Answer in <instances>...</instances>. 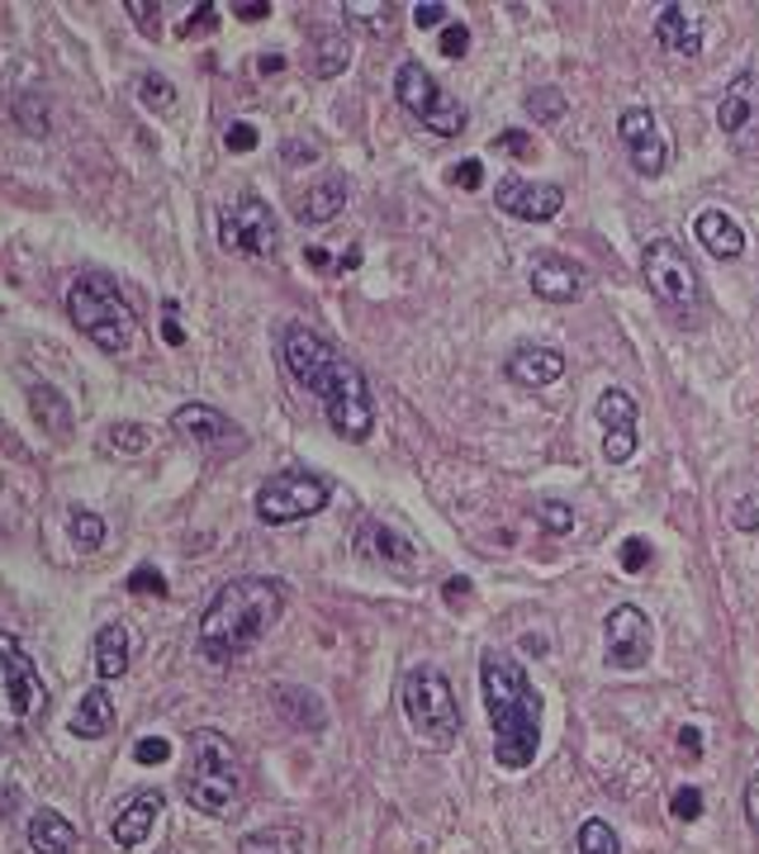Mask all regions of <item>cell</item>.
<instances>
[{"label": "cell", "mask_w": 759, "mask_h": 854, "mask_svg": "<svg viewBox=\"0 0 759 854\" xmlns=\"http://www.w3.org/2000/svg\"><path fill=\"white\" fill-rule=\"evenodd\" d=\"M138 100L148 109H157V114H171V109H176V85H171L162 71H142V77H138Z\"/></svg>", "instance_id": "cell-34"}, {"label": "cell", "mask_w": 759, "mask_h": 854, "mask_svg": "<svg viewBox=\"0 0 759 854\" xmlns=\"http://www.w3.org/2000/svg\"><path fill=\"white\" fill-rule=\"evenodd\" d=\"M333 498V484L313 470H285V475H271L262 489H256V518L266 527H290V522H304L313 512L327 508Z\"/></svg>", "instance_id": "cell-10"}, {"label": "cell", "mask_w": 759, "mask_h": 854, "mask_svg": "<svg viewBox=\"0 0 759 854\" xmlns=\"http://www.w3.org/2000/svg\"><path fill=\"white\" fill-rule=\"evenodd\" d=\"M185 803L205 817H219L238 803V788H242V769H238V750L233 740L214 726H199L191 731V746H185Z\"/></svg>", "instance_id": "cell-5"}, {"label": "cell", "mask_w": 759, "mask_h": 854, "mask_svg": "<svg viewBox=\"0 0 759 854\" xmlns=\"http://www.w3.org/2000/svg\"><path fill=\"white\" fill-rule=\"evenodd\" d=\"M618 561H622V569H626V575H641V569L651 565V541H646V536H626V541H622V555H618Z\"/></svg>", "instance_id": "cell-41"}, {"label": "cell", "mask_w": 759, "mask_h": 854, "mask_svg": "<svg viewBox=\"0 0 759 854\" xmlns=\"http://www.w3.org/2000/svg\"><path fill=\"white\" fill-rule=\"evenodd\" d=\"M669 811H675L679 821H698V817H703V793H698L693 783H683V788L669 797Z\"/></svg>", "instance_id": "cell-40"}, {"label": "cell", "mask_w": 759, "mask_h": 854, "mask_svg": "<svg viewBox=\"0 0 759 854\" xmlns=\"http://www.w3.org/2000/svg\"><path fill=\"white\" fill-rule=\"evenodd\" d=\"M280 67H285L280 53H266V57H262V71H280Z\"/></svg>", "instance_id": "cell-56"}, {"label": "cell", "mask_w": 759, "mask_h": 854, "mask_svg": "<svg viewBox=\"0 0 759 854\" xmlns=\"http://www.w3.org/2000/svg\"><path fill=\"white\" fill-rule=\"evenodd\" d=\"M28 408H34L38 427H48L53 437H67L71 432V404L53 390V384H34V390H28Z\"/></svg>", "instance_id": "cell-31"}, {"label": "cell", "mask_w": 759, "mask_h": 854, "mask_svg": "<svg viewBox=\"0 0 759 854\" xmlns=\"http://www.w3.org/2000/svg\"><path fill=\"white\" fill-rule=\"evenodd\" d=\"M693 233L698 242L717 256V262H736L740 252H746V228H740L726 209H703L698 214V223H693Z\"/></svg>", "instance_id": "cell-22"}, {"label": "cell", "mask_w": 759, "mask_h": 854, "mask_svg": "<svg viewBox=\"0 0 759 854\" xmlns=\"http://www.w3.org/2000/svg\"><path fill=\"white\" fill-rule=\"evenodd\" d=\"M504 370L513 384H522V390H547V384L565 376V351L547 347V342H522V347L504 361Z\"/></svg>", "instance_id": "cell-19"}, {"label": "cell", "mask_w": 759, "mask_h": 854, "mask_svg": "<svg viewBox=\"0 0 759 854\" xmlns=\"http://www.w3.org/2000/svg\"><path fill=\"white\" fill-rule=\"evenodd\" d=\"M128 655H134V641H128L124 622H105L95 632V674L100 679H124L128 674Z\"/></svg>", "instance_id": "cell-25"}, {"label": "cell", "mask_w": 759, "mask_h": 854, "mask_svg": "<svg viewBox=\"0 0 759 854\" xmlns=\"http://www.w3.org/2000/svg\"><path fill=\"white\" fill-rule=\"evenodd\" d=\"M352 62V43L337 24H319L313 28V77H337Z\"/></svg>", "instance_id": "cell-30"}, {"label": "cell", "mask_w": 759, "mask_h": 854, "mask_svg": "<svg viewBox=\"0 0 759 854\" xmlns=\"http://www.w3.org/2000/svg\"><path fill=\"white\" fill-rule=\"evenodd\" d=\"M618 138H622V148L626 157H632V166L641 171L646 181L655 176H665V166H669V142L660 134V119H655V109L646 105H626L618 114Z\"/></svg>", "instance_id": "cell-15"}, {"label": "cell", "mask_w": 759, "mask_h": 854, "mask_svg": "<svg viewBox=\"0 0 759 854\" xmlns=\"http://www.w3.org/2000/svg\"><path fill=\"white\" fill-rule=\"evenodd\" d=\"M494 148L508 152V157H518V162H537V138L522 134V128H504V134L494 138Z\"/></svg>", "instance_id": "cell-39"}, {"label": "cell", "mask_w": 759, "mask_h": 854, "mask_svg": "<svg viewBox=\"0 0 759 854\" xmlns=\"http://www.w3.org/2000/svg\"><path fill=\"white\" fill-rule=\"evenodd\" d=\"M219 247L233 252V256H256V262L276 256L280 223H276V214L266 209V199L238 195L233 205L219 209Z\"/></svg>", "instance_id": "cell-11"}, {"label": "cell", "mask_w": 759, "mask_h": 854, "mask_svg": "<svg viewBox=\"0 0 759 854\" xmlns=\"http://www.w3.org/2000/svg\"><path fill=\"white\" fill-rule=\"evenodd\" d=\"M110 731H114V703H110V693L95 683V689L77 703V712H71V736H77V740H100Z\"/></svg>", "instance_id": "cell-27"}, {"label": "cell", "mask_w": 759, "mask_h": 854, "mask_svg": "<svg viewBox=\"0 0 759 854\" xmlns=\"http://www.w3.org/2000/svg\"><path fill=\"white\" fill-rule=\"evenodd\" d=\"M347 205V181L342 176H323V181H313L304 195H299V223H327V219H337V209Z\"/></svg>", "instance_id": "cell-26"}, {"label": "cell", "mask_w": 759, "mask_h": 854, "mask_svg": "<svg viewBox=\"0 0 759 854\" xmlns=\"http://www.w3.org/2000/svg\"><path fill=\"white\" fill-rule=\"evenodd\" d=\"M223 142H228V152H252V148H256V128L238 119V124H228Z\"/></svg>", "instance_id": "cell-46"}, {"label": "cell", "mask_w": 759, "mask_h": 854, "mask_svg": "<svg viewBox=\"0 0 759 854\" xmlns=\"http://www.w3.org/2000/svg\"><path fill=\"white\" fill-rule=\"evenodd\" d=\"M356 551H361L366 561H384V565H413V555H418V546H413L409 536H399L394 527H384L380 518L361 522V532H356Z\"/></svg>", "instance_id": "cell-23"}, {"label": "cell", "mask_w": 759, "mask_h": 854, "mask_svg": "<svg viewBox=\"0 0 759 854\" xmlns=\"http://www.w3.org/2000/svg\"><path fill=\"white\" fill-rule=\"evenodd\" d=\"M280 157H285V162H319V142H299V138H285Z\"/></svg>", "instance_id": "cell-52"}, {"label": "cell", "mask_w": 759, "mask_h": 854, "mask_svg": "<svg viewBox=\"0 0 759 854\" xmlns=\"http://www.w3.org/2000/svg\"><path fill=\"white\" fill-rule=\"evenodd\" d=\"M280 612H285L280 579H228L214 589L209 608L199 612L195 650L209 665H233L280 622Z\"/></svg>", "instance_id": "cell-3"}, {"label": "cell", "mask_w": 759, "mask_h": 854, "mask_svg": "<svg viewBox=\"0 0 759 854\" xmlns=\"http://www.w3.org/2000/svg\"><path fill=\"white\" fill-rule=\"evenodd\" d=\"M162 793L157 788H142V793H134L128 803L119 807V817L110 821V835H114V845L119 850H138L142 840L152 835V826H157V817H162Z\"/></svg>", "instance_id": "cell-20"}, {"label": "cell", "mask_w": 759, "mask_h": 854, "mask_svg": "<svg viewBox=\"0 0 759 854\" xmlns=\"http://www.w3.org/2000/svg\"><path fill=\"white\" fill-rule=\"evenodd\" d=\"M124 10L134 14V24H138L142 38H157V34H162V24H157V14H162V10H157V5H148V0H128Z\"/></svg>", "instance_id": "cell-43"}, {"label": "cell", "mask_w": 759, "mask_h": 854, "mask_svg": "<svg viewBox=\"0 0 759 854\" xmlns=\"http://www.w3.org/2000/svg\"><path fill=\"white\" fill-rule=\"evenodd\" d=\"M71 541H77V551H100L105 546V522H100L95 512L77 508L71 512Z\"/></svg>", "instance_id": "cell-36"}, {"label": "cell", "mask_w": 759, "mask_h": 854, "mask_svg": "<svg viewBox=\"0 0 759 854\" xmlns=\"http://www.w3.org/2000/svg\"><path fill=\"white\" fill-rule=\"evenodd\" d=\"M171 432L185 437V441H195V447H205V451H214V455L242 447L238 423H228L214 404H181L176 413H171Z\"/></svg>", "instance_id": "cell-17"}, {"label": "cell", "mask_w": 759, "mask_h": 854, "mask_svg": "<svg viewBox=\"0 0 759 854\" xmlns=\"http://www.w3.org/2000/svg\"><path fill=\"white\" fill-rule=\"evenodd\" d=\"M480 693L484 717L494 726V760L518 774L541 750V693L532 689L527 669L494 646L480 655Z\"/></svg>", "instance_id": "cell-2"}, {"label": "cell", "mask_w": 759, "mask_h": 854, "mask_svg": "<svg viewBox=\"0 0 759 854\" xmlns=\"http://www.w3.org/2000/svg\"><path fill=\"white\" fill-rule=\"evenodd\" d=\"M276 707H280V717L299 726V731H323L327 726V712L319 703V693L313 689H295V683H285V689H276Z\"/></svg>", "instance_id": "cell-28"}, {"label": "cell", "mask_w": 759, "mask_h": 854, "mask_svg": "<svg viewBox=\"0 0 759 854\" xmlns=\"http://www.w3.org/2000/svg\"><path fill=\"white\" fill-rule=\"evenodd\" d=\"M214 14H219L214 5H195V14H191V20H185L181 28H176V34H181V38H191V34H205V28H214Z\"/></svg>", "instance_id": "cell-50"}, {"label": "cell", "mask_w": 759, "mask_h": 854, "mask_svg": "<svg viewBox=\"0 0 759 854\" xmlns=\"http://www.w3.org/2000/svg\"><path fill=\"white\" fill-rule=\"evenodd\" d=\"M124 589L128 593H152V598H166V575L157 569L152 561H142V565H134V575L124 579Z\"/></svg>", "instance_id": "cell-37"}, {"label": "cell", "mask_w": 759, "mask_h": 854, "mask_svg": "<svg viewBox=\"0 0 759 854\" xmlns=\"http://www.w3.org/2000/svg\"><path fill=\"white\" fill-rule=\"evenodd\" d=\"M67 319L77 323V333H85L100 351H110V356L128 351V342H134V333H138L134 309H128L124 290L114 285V276H105V270H81V276L71 280Z\"/></svg>", "instance_id": "cell-4"}, {"label": "cell", "mask_w": 759, "mask_h": 854, "mask_svg": "<svg viewBox=\"0 0 759 854\" xmlns=\"http://www.w3.org/2000/svg\"><path fill=\"white\" fill-rule=\"evenodd\" d=\"M48 712V683L10 632H0V736L28 731Z\"/></svg>", "instance_id": "cell-8"}, {"label": "cell", "mask_w": 759, "mask_h": 854, "mask_svg": "<svg viewBox=\"0 0 759 854\" xmlns=\"http://www.w3.org/2000/svg\"><path fill=\"white\" fill-rule=\"evenodd\" d=\"M532 518H537L541 532H551V536H570V532H575V508H570L565 498H537Z\"/></svg>", "instance_id": "cell-32"}, {"label": "cell", "mask_w": 759, "mask_h": 854, "mask_svg": "<svg viewBox=\"0 0 759 854\" xmlns=\"http://www.w3.org/2000/svg\"><path fill=\"white\" fill-rule=\"evenodd\" d=\"M134 760H138V764H166V760H171V740H162V736H142L138 746H134Z\"/></svg>", "instance_id": "cell-44"}, {"label": "cell", "mask_w": 759, "mask_h": 854, "mask_svg": "<svg viewBox=\"0 0 759 854\" xmlns=\"http://www.w3.org/2000/svg\"><path fill=\"white\" fill-rule=\"evenodd\" d=\"M679 754L689 764L703 760V731H698V726H683V731H679Z\"/></svg>", "instance_id": "cell-51"}, {"label": "cell", "mask_w": 759, "mask_h": 854, "mask_svg": "<svg viewBox=\"0 0 759 854\" xmlns=\"http://www.w3.org/2000/svg\"><path fill=\"white\" fill-rule=\"evenodd\" d=\"M598 427H603V455L608 465H626L636 455V441H641V404L632 390H622V384H608L603 394H598Z\"/></svg>", "instance_id": "cell-13"}, {"label": "cell", "mask_w": 759, "mask_h": 854, "mask_svg": "<svg viewBox=\"0 0 759 854\" xmlns=\"http://www.w3.org/2000/svg\"><path fill=\"white\" fill-rule=\"evenodd\" d=\"M441 20H447V5H441V0H423V5H413V24H418V28H437Z\"/></svg>", "instance_id": "cell-49"}, {"label": "cell", "mask_w": 759, "mask_h": 854, "mask_svg": "<svg viewBox=\"0 0 759 854\" xmlns=\"http://www.w3.org/2000/svg\"><path fill=\"white\" fill-rule=\"evenodd\" d=\"M441 598H447V608H465L470 603V579L465 575L447 579V584H441Z\"/></svg>", "instance_id": "cell-53"}, {"label": "cell", "mask_w": 759, "mask_h": 854, "mask_svg": "<svg viewBox=\"0 0 759 854\" xmlns=\"http://www.w3.org/2000/svg\"><path fill=\"white\" fill-rule=\"evenodd\" d=\"M522 105H527V114H532L537 124H555V119H561V114H565V105H570V100H565L561 91H555V85H537V91L527 95Z\"/></svg>", "instance_id": "cell-35"}, {"label": "cell", "mask_w": 759, "mask_h": 854, "mask_svg": "<svg viewBox=\"0 0 759 854\" xmlns=\"http://www.w3.org/2000/svg\"><path fill=\"white\" fill-rule=\"evenodd\" d=\"M732 527L736 532H759V498H740L732 512Z\"/></svg>", "instance_id": "cell-48"}, {"label": "cell", "mask_w": 759, "mask_h": 854, "mask_svg": "<svg viewBox=\"0 0 759 854\" xmlns=\"http://www.w3.org/2000/svg\"><path fill=\"white\" fill-rule=\"evenodd\" d=\"M238 854H304V831L290 821L262 826V831H248L238 840Z\"/></svg>", "instance_id": "cell-29"}, {"label": "cell", "mask_w": 759, "mask_h": 854, "mask_svg": "<svg viewBox=\"0 0 759 854\" xmlns=\"http://www.w3.org/2000/svg\"><path fill=\"white\" fill-rule=\"evenodd\" d=\"M655 43L669 57H698L703 53V20L683 5H665L660 20H655Z\"/></svg>", "instance_id": "cell-21"}, {"label": "cell", "mask_w": 759, "mask_h": 854, "mask_svg": "<svg viewBox=\"0 0 759 854\" xmlns=\"http://www.w3.org/2000/svg\"><path fill=\"white\" fill-rule=\"evenodd\" d=\"M494 205L508 214V219H522V223H551L555 214L565 209V191L551 181H527L518 171L498 176L494 185Z\"/></svg>", "instance_id": "cell-16"}, {"label": "cell", "mask_w": 759, "mask_h": 854, "mask_svg": "<svg viewBox=\"0 0 759 854\" xmlns=\"http://www.w3.org/2000/svg\"><path fill=\"white\" fill-rule=\"evenodd\" d=\"M603 655L612 669L632 674L651 660V618L636 603H618L603 622Z\"/></svg>", "instance_id": "cell-14"}, {"label": "cell", "mask_w": 759, "mask_h": 854, "mask_svg": "<svg viewBox=\"0 0 759 854\" xmlns=\"http://www.w3.org/2000/svg\"><path fill=\"white\" fill-rule=\"evenodd\" d=\"M28 850L34 854H71L77 850V826H71L62 811L38 807L34 817H28Z\"/></svg>", "instance_id": "cell-24"}, {"label": "cell", "mask_w": 759, "mask_h": 854, "mask_svg": "<svg viewBox=\"0 0 759 854\" xmlns=\"http://www.w3.org/2000/svg\"><path fill=\"white\" fill-rule=\"evenodd\" d=\"M233 14L242 24H256V20H271V5L266 0H242V5H233Z\"/></svg>", "instance_id": "cell-54"}, {"label": "cell", "mask_w": 759, "mask_h": 854, "mask_svg": "<svg viewBox=\"0 0 759 854\" xmlns=\"http://www.w3.org/2000/svg\"><path fill=\"white\" fill-rule=\"evenodd\" d=\"M641 276H646L651 295L660 299L683 327L703 323V309H708L703 280H698V266L689 262V252H683L675 238H651L646 247H641Z\"/></svg>", "instance_id": "cell-7"}, {"label": "cell", "mask_w": 759, "mask_h": 854, "mask_svg": "<svg viewBox=\"0 0 759 854\" xmlns=\"http://www.w3.org/2000/svg\"><path fill=\"white\" fill-rule=\"evenodd\" d=\"M451 181L461 185V191H480V185H484V166H480V157H465V162H456V166H451Z\"/></svg>", "instance_id": "cell-45"}, {"label": "cell", "mask_w": 759, "mask_h": 854, "mask_svg": "<svg viewBox=\"0 0 759 854\" xmlns=\"http://www.w3.org/2000/svg\"><path fill=\"white\" fill-rule=\"evenodd\" d=\"M527 280H532V295L547 299V304H575L584 295V285H589V270L561 252H547L532 262V276Z\"/></svg>", "instance_id": "cell-18"}, {"label": "cell", "mask_w": 759, "mask_h": 854, "mask_svg": "<svg viewBox=\"0 0 759 854\" xmlns=\"http://www.w3.org/2000/svg\"><path fill=\"white\" fill-rule=\"evenodd\" d=\"M280 356H285L290 380L323 404L327 427H333L342 441H366L376 432V399H370L366 370L356 366L352 356H342L323 333L295 323L290 333H285Z\"/></svg>", "instance_id": "cell-1"}, {"label": "cell", "mask_w": 759, "mask_h": 854, "mask_svg": "<svg viewBox=\"0 0 759 854\" xmlns=\"http://www.w3.org/2000/svg\"><path fill=\"white\" fill-rule=\"evenodd\" d=\"M470 53V28L456 20V24H447L441 28V57H451V62H461V57Z\"/></svg>", "instance_id": "cell-42"}, {"label": "cell", "mask_w": 759, "mask_h": 854, "mask_svg": "<svg viewBox=\"0 0 759 854\" xmlns=\"http://www.w3.org/2000/svg\"><path fill=\"white\" fill-rule=\"evenodd\" d=\"M394 100L437 138H456V134H465V124H470L465 105L441 91L437 77L423 62H404L394 71Z\"/></svg>", "instance_id": "cell-9"}, {"label": "cell", "mask_w": 759, "mask_h": 854, "mask_svg": "<svg viewBox=\"0 0 759 854\" xmlns=\"http://www.w3.org/2000/svg\"><path fill=\"white\" fill-rule=\"evenodd\" d=\"M148 441H152V432H148L142 423H114V427H110V447H119V451H128V455L148 451Z\"/></svg>", "instance_id": "cell-38"}, {"label": "cell", "mask_w": 759, "mask_h": 854, "mask_svg": "<svg viewBox=\"0 0 759 854\" xmlns=\"http://www.w3.org/2000/svg\"><path fill=\"white\" fill-rule=\"evenodd\" d=\"M399 703H404L409 731L427 750L456 746V736H461V703H456L451 683L437 665H413L404 674V689H399Z\"/></svg>", "instance_id": "cell-6"}, {"label": "cell", "mask_w": 759, "mask_h": 854, "mask_svg": "<svg viewBox=\"0 0 759 854\" xmlns=\"http://www.w3.org/2000/svg\"><path fill=\"white\" fill-rule=\"evenodd\" d=\"M162 342H166V347H185V327L176 323V299H166V304H162Z\"/></svg>", "instance_id": "cell-47"}, {"label": "cell", "mask_w": 759, "mask_h": 854, "mask_svg": "<svg viewBox=\"0 0 759 854\" xmlns=\"http://www.w3.org/2000/svg\"><path fill=\"white\" fill-rule=\"evenodd\" d=\"M746 817H750V826L759 831V769H755L750 783H746Z\"/></svg>", "instance_id": "cell-55"}, {"label": "cell", "mask_w": 759, "mask_h": 854, "mask_svg": "<svg viewBox=\"0 0 759 854\" xmlns=\"http://www.w3.org/2000/svg\"><path fill=\"white\" fill-rule=\"evenodd\" d=\"M717 128L732 142V152L755 157L759 152V67L736 71L717 95Z\"/></svg>", "instance_id": "cell-12"}, {"label": "cell", "mask_w": 759, "mask_h": 854, "mask_svg": "<svg viewBox=\"0 0 759 854\" xmlns=\"http://www.w3.org/2000/svg\"><path fill=\"white\" fill-rule=\"evenodd\" d=\"M579 854H622V840L603 817H589L579 821Z\"/></svg>", "instance_id": "cell-33"}]
</instances>
